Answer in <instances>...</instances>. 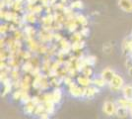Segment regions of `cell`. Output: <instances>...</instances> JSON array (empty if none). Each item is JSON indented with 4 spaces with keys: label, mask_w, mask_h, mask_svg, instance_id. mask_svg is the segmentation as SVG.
<instances>
[{
    "label": "cell",
    "mask_w": 132,
    "mask_h": 119,
    "mask_svg": "<svg viewBox=\"0 0 132 119\" xmlns=\"http://www.w3.org/2000/svg\"><path fill=\"white\" fill-rule=\"evenodd\" d=\"M104 51H105V53H108V54H109V53H110V51H111V47H110V45H108V44H106V45L104 46Z\"/></svg>",
    "instance_id": "obj_26"
},
{
    "label": "cell",
    "mask_w": 132,
    "mask_h": 119,
    "mask_svg": "<svg viewBox=\"0 0 132 119\" xmlns=\"http://www.w3.org/2000/svg\"><path fill=\"white\" fill-rule=\"evenodd\" d=\"M129 116H130V118L132 119V103H131V105L129 106Z\"/></svg>",
    "instance_id": "obj_29"
},
{
    "label": "cell",
    "mask_w": 132,
    "mask_h": 119,
    "mask_svg": "<svg viewBox=\"0 0 132 119\" xmlns=\"http://www.w3.org/2000/svg\"><path fill=\"white\" fill-rule=\"evenodd\" d=\"M92 85H96V86H98L99 88H101V87H104V86H105V85H109V83H108V81L100 74L99 76H97V78L95 76L94 79H92Z\"/></svg>",
    "instance_id": "obj_9"
},
{
    "label": "cell",
    "mask_w": 132,
    "mask_h": 119,
    "mask_svg": "<svg viewBox=\"0 0 132 119\" xmlns=\"http://www.w3.org/2000/svg\"><path fill=\"white\" fill-rule=\"evenodd\" d=\"M63 82L69 86V85H71L72 82H74V81L72 80V76H65V79H63Z\"/></svg>",
    "instance_id": "obj_21"
},
{
    "label": "cell",
    "mask_w": 132,
    "mask_h": 119,
    "mask_svg": "<svg viewBox=\"0 0 132 119\" xmlns=\"http://www.w3.org/2000/svg\"><path fill=\"white\" fill-rule=\"evenodd\" d=\"M83 47H84V42H81V41H76L75 43H73V45H72V49H73L74 51H78V50L82 49Z\"/></svg>",
    "instance_id": "obj_19"
},
{
    "label": "cell",
    "mask_w": 132,
    "mask_h": 119,
    "mask_svg": "<svg viewBox=\"0 0 132 119\" xmlns=\"http://www.w3.org/2000/svg\"><path fill=\"white\" fill-rule=\"evenodd\" d=\"M81 35H83V36H86L87 35V33H89V30H87V29H85V28H83L82 30H81Z\"/></svg>",
    "instance_id": "obj_28"
},
{
    "label": "cell",
    "mask_w": 132,
    "mask_h": 119,
    "mask_svg": "<svg viewBox=\"0 0 132 119\" xmlns=\"http://www.w3.org/2000/svg\"><path fill=\"white\" fill-rule=\"evenodd\" d=\"M125 47H126L127 51L129 52L130 54L132 55V40L131 41H128L126 44H125Z\"/></svg>",
    "instance_id": "obj_22"
},
{
    "label": "cell",
    "mask_w": 132,
    "mask_h": 119,
    "mask_svg": "<svg viewBox=\"0 0 132 119\" xmlns=\"http://www.w3.org/2000/svg\"><path fill=\"white\" fill-rule=\"evenodd\" d=\"M119 9L125 13H132V0H117Z\"/></svg>",
    "instance_id": "obj_5"
},
{
    "label": "cell",
    "mask_w": 132,
    "mask_h": 119,
    "mask_svg": "<svg viewBox=\"0 0 132 119\" xmlns=\"http://www.w3.org/2000/svg\"><path fill=\"white\" fill-rule=\"evenodd\" d=\"M50 113H47L46 111H44V113L40 114V115H39V119H50Z\"/></svg>",
    "instance_id": "obj_24"
},
{
    "label": "cell",
    "mask_w": 132,
    "mask_h": 119,
    "mask_svg": "<svg viewBox=\"0 0 132 119\" xmlns=\"http://www.w3.org/2000/svg\"><path fill=\"white\" fill-rule=\"evenodd\" d=\"M130 38H131V40H132V32H131V34H130Z\"/></svg>",
    "instance_id": "obj_31"
},
{
    "label": "cell",
    "mask_w": 132,
    "mask_h": 119,
    "mask_svg": "<svg viewBox=\"0 0 132 119\" xmlns=\"http://www.w3.org/2000/svg\"><path fill=\"white\" fill-rule=\"evenodd\" d=\"M100 92V88L96 85H90L88 87H84V96L86 98H94L96 94Z\"/></svg>",
    "instance_id": "obj_4"
},
{
    "label": "cell",
    "mask_w": 132,
    "mask_h": 119,
    "mask_svg": "<svg viewBox=\"0 0 132 119\" xmlns=\"http://www.w3.org/2000/svg\"><path fill=\"white\" fill-rule=\"evenodd\" d=\"M77 83L82 87H88L92 85V79L86 75H79L77 78Z\"/></svg>",
    "instance_id": "obj_8"
},
{
    "label": "cell",
    "mask_w": 132,
    "mask_h": 119,
    "mask_svg": "<svg viewBox=\"0 0 132 119\" xmlns=\"http://www.w3.org/2000/svg\"><path fill=\"white\" fill-rule=\"evenodd\" d=\"M116 109H117V104L116 102L112 101V100H105L104 101L103 105H102V111L105 114V116H116Z\"/></svg>",
    "instance_id": "obj_2"
},
{
    "label": "cell",
    "mask_w": 132,
    "mask_h": 119,
    "mask_svg": "<svg viewBox=\"0 0 132 119\" xmlns=\"http://www.w3.org/2000/svg\"><path fill=\"white\" fill-rule=\"evenodd\" d=\"M81 72H82V74H84V75H86V76H89V78L93 75V69H92L91 68H89V66H86V67H84Z\"/></svg>",
    "instance_id": "obj_16"
},
{
    "label": "cell",
    "mask_w": 132,
    "mask_h": 119,
    "mask_svg": "<svg viewBox=\"0 0 132 119\" xmlns=\"http://www.w3.org/2000/svg\"><path fill=\"white\" fill-rule=\"evenodd\" d=\"M52 93V101L56 103H59L61 101V98H62V91L59 87H55L53 91L51 92Z\"/></svg>",
    "instance_id": "obj_10"
},
{
    "label": "cell",
    "mask_w": 132,
    "mask_h": 119,
    "mask_svg": "<svg viewBox=\"0 0 132 119\" xmlns=\"http://www.w3.org/2000/svg\"><path fill=\"white\" fill-rule=\"evenodd\" d=\"M124 79L122 78V75L118 74H116L113 75V78L110 79L109 82V86H110V90L113 92H118V91L122 90L123 86H124Z\"/></svg>",
    "instance_id": "obj_1"
},
{
    "label": "cell",
    "mask_w": 132,
    "mask_h": 119,
    "mask_svg": "<svg viewBox=\"0 0 132 119\" xmlns=\"http://www.w3.org/2000/svg\"><path fill=\"white\" fill-rule=\"evenodd\" d=\"M35 108H36V105L34 104L33 102H29V103L24 105V112L27 115H32L35 112Z\"/></svg>",
    "instance_id": "obj_12"
},
{
    "label": "cell",
    "mask_w": 132,
    "mask_h": 119,
    "mask_svg": "<svg viewBox=\"0 0 132 119\" xmlns=\"http://www.w3.org/2000/svg\"><path fill=\"white\" fill-rule=\"evenodd\" d=\"M121 91H122V95H123V97H125V98H127V99L132 100V85H124Z\"/></svg>",
    "instance_id": "obj_11"
},
{
    "label": "cell",
    "mask_w": 132,
    "mask_h": 119,
    "mask_svg": "<svg viewBox=\"0 0 132 119\" xmlns=\"http://www.w3.org/2000/svg\"><path fill=\"white\" fill-rule=\"evenodd\" d=\"M76 28H77V25H76L75 23H74V24H71V25L69 26V31H75Z\"/></svg>",
    "instance_id": "obj_27"
},
{
    "label": "cell",
    "mask_w": 132,
    "mask_h": 119,
    "mask_svg": "<svg viewBox=\"0 0 132 119\" xmlns=\"http://www.w3.org/2000/svg\"><path fill=\"white\" fill-rule=\"evenodd\" d=\"M69 93L72 97H75V98L83 97L84 96V87L80 86L78 83L72 82L69 85Z\"/></svg>",
    "instance_id": "obj_3"
},
{
    "label": "cell",
    "mask_w": 132,
    "mask_h": 119,
    "mask_svg": "<svg viewBox=\"0 0 132 119\" xmlns=\"http://www.w3.org/2000/svg\"><path fill=\"white\" fill-rule=\"evenodd\" d=\"M44 106H45V111H46L47 113H50V115L54 113V111H55L54 102L51 100V101H45V102H44Z\"/></svg>",
    "instance_id": "obj_13"
},
{
    "label": "cell",
    "mask_w": 132,
    "mask_h": 119,
    "mask_svg": "<svg viewBox=\"0 0 132 119\" xmlns=\"http://www.w3.org/2000/svg\"><path fill=\"white\" fill-rule=\"evenodd\" d=\"M116 116H117L119 119H124L126 118V117H128L129 116V108L117 105Z\"/></svg>",
    "instance_id": "obj_6"
},
{
    "label": "cell",
    "mask_w": 132,
    "mask_h": 119,
    "mask_svg": "<svg viewBox=\"0 0 132 119\" xmlns=\"http://www.w3.org/2000/svg\"><path fill=\"white\" fill-rule=\"evenodd\" d=\"M97 62V59L94 56H91V57H88L87 59H85V62H86V66H94Z\"/></svg>",
    "instance_id": "obj_18"
},
{
    "label": "cell",
    "mask_w": 132,
    "mask_h": 119,
    "mask_svg": "<svg viewBox=\"0 0 132 119\" xmlns=\"http://www.w3.org/2000/svg\"><path fill=\"white\" fill-rule=\"evenodd\" d=\"M77 20L79 23H81L82 25H85L86 23H87V21H86V19L84 18V16H82V15H79L77 17Z\"/></svg>",
    "instance_id": "obj_23"
},
{
    "label": "cell",
    "mask_w": 132,
    "mask_h": 119,
    "mask_svg": "<svg viewBox=\"0 0 132 119\" xmlns=\"http://www.w3.org/2000/svg\"><path fill=\"white\" fill-rule=\"evenodd\" d=\"M72 7H73V8H79V9H80V8H82V2H81V1H76V2L72 5Z\"/></svg>",
    "instance_id": "obj_25"
},
{
    "label": "cell",
    "mask_w": 132,
    "mask_h": 119,
    "mask_svg": "<svg viewBox=\"0 0 132 119\" xmlns=\"http://www.w3.org/2000/svg\"><path fill=\"white\" fill-rule=\"evenodd\" d=\"M34 68V66L32 65V62H27L26 64H24L23 65V68L22 69L24 72H26V73H30V72H32Z\"/></svg>",
    "instance_id": "obj_17"
},
{
    "label": "cell",
    "mask_w": 132,
    "mask_h": 119,
    "mask_svg": "<svg viewBox=\"0 0 132 119\" xmlns=\"http://www.w3.org/2000/svg\"><path fill=\"white\" fill-rule=\"evenodd\" d=\"M61 1H62V2H66V1H67V0H61Z\"/></svg>",
    "instance_id": "obj_30"
},
{
    "label": "cell",
    "mask_w": 132,
    "mask_h": 119,
    "mask_svg": "<svg viewBox=\"0 0 132 119\" xmlns=\"http://www.w3.org/2000/svg\"><path fill=\"white\" fill-rule=\"evenodd\" d=\"M116 74L114 73V71H113V68H104L103 71H102V73H101V75L104 78V79L108 81V83L110 81V79L113 78V75Z\"/></svg>",
    "instance_id": "obj_7"
},
{
    "label": "cell",
    "mask_w": 132,
    "mask_h": 119,
    "mask_svg": "<svg viewBox=\"0 0 132 119\" xmlns=\"http://www.w3.org/2000/svg\"><path fill=\"white\" fill-rule=\"evenodd\" d=\"M24 90L23 89H17V90L14 91V93H13V99H21V97H22V94Z\"/></svg>",
    "instance_id": "obj_20"
},
{
    "label": "cell",
    "mask_w": 132,
    "mask_h": 119,
    "mask_svg": "<svg viewBox=\"0 0 132 119\" xmlns=\"http://www.w3.org/2000/svg\"><path fill=\"white\" fill-rule=\"evenodd\" d=\"M20 100H21V102L25 105V104H27V103L32 101V97L28 94V92L24 91V92H23V94H22V97H21V99H20Z\"/></svg>",
    "instance_id": "obj_15"
},
{
    "label": "cell",
    "mask_w": 132,
    "mask_h": 119,
    "mask_svg": "<svg viewBox=\"0 0 132 119\" xmlns=\"http://www.w3.org/2000/svg\"><path fill=\"white\" fill-rule=\"evenodd\" d=\"M45 111V106H44V103H39L38 105H36V108H35V112L34 114L37 115V116H39L42 113H44Z\"/></svg>",
    "instance_id": "obj_14"
}]
</instances>
